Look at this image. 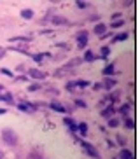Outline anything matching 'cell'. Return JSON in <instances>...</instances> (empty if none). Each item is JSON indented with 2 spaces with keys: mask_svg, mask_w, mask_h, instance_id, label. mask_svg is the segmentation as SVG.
I'll use <instances>...</instances> for the list:
<instances>
[{
  "mask_svg": "<svg viewBox=\"0 0 140 159\" xmlns=\"http://www.w3.org/2000/svg\"><path fill=\"white\" fill-rule=\"evenodd\" d=\"M26 159H44V154H42L39 149H33V150H30V152H28Z\"/></svg>",
  "mask_w": 140,
  "mask_h": 159,
  "instance_id": "16",
  "label": "cell"
},
{
  "mask_svg": "<svg viewBox=\"0 0 140 159\" xmlns=\"http://www.w3.org/2000/svg\"><path fill=\"white\" fill-rule=\"evenodd\" d=\"M2 91H4V86L0 84V94H2Z\"/></svg>",
  "mask_w": 140,
  "mask_h": 159,
  "instance_id": "44",
  "label": "cell"
},
{
  "mask_svg": "<svg viewBox=\"0 0 140 159\" xmlns=\"http://www.w3.org/2000/svg\"><path fill=\"white\" fill-rule=\"evenodd\" d=\"M123 126H124V129L133 131V129H135V121H133L131 117H128V116H126L124 119H123Z\"/></svg>",
  "mask_w": 140,
  "mask_h": 159,
  "instance_id": "12",
  "label": "cell"
},
{
  "mask_svg": "<svg viewBox=\"0 0 140 159\" xmlns=\"http://www.w3.org/2000/svg\"><path fill=\"white\" fill-rule=\"evenodd\" d=\"M42 35H49V33H53V30H49V28H46V30H42Z\"/></svg>",
  "mask_w": 140,
  "mask_h": 159,
  "instance_id": "37",
  "label": "cell"
},
{
  "mask_svg": "<svg viewBox=\"0 0 140 159\" xmlns=\"http://www.w3.org/2000/svg\"><path fill=\"white\" fill-rule=\"evenodd\" d=\"M33 16H35V14H33L32 9H23V11H21V18L26 19V21H28V19H33Z\"/></svg>",
  "mask_w": 140,
  "mask_h": 159,
  "instance_id": "24",
  "label": "cell"
},
{
  "mask_svg": "<svg viewBox=\"0 0 140 159\" xmlns=\"http://www.w3.org/2000/svg\"><path fill=\"white\" fill-rule=\"evenodd\" d=\"M98 19H100V16H91V18H89V21H98Z\"/></svg>",
  "mask_w": 140,
  "mask_h": 159,
  "instance_id": "40",
  "label": "cell"
},
{
  "mask_svg": "<svg viewBox=\"0 0 140 159\" xmlns=\"http://www.w3.org/2000/svg\"><path fill=\"white\" fill-rule=\"evenodd\" d=\"M112 19H117V18H121V12H114V14L110 16Z\"/></svg>",
  "mask_w": 140,
  "mask_h": 159,
  "instance_id": "38",
  "label": "cell"
},
{
  "mask_svg": "<svg viewBox=\"0 0 140 159\" xmlns=\"http://www.w3.org/2000/svg\"><path fill=\"white\" fill-rule=\"evenodd\" d=\"M96 54H95L93 51H91V49H86V51H84V54H82V58H81V60L84 61V63H93L95 60H96Z\"/></svg>",
  "mask_w": 140,
  "mask_h": 159,
  "instance_id": "10",
  "label": "cell"
},
{
  "mask_svg": "<svg viewBox=\"0 0 140 159\" xmlns=\"http://www.w3.org/2000/svg\"><path fill=\"white\" fill-rule=\"evenodd\" d=\"M126 25V19H117V21H112L110 23V28L116 30V28H121V26H124Z\"/></svg>",
  "mask_w": 140,
  "mask_h": 159,
  "instance_id": "26",
  "label": "cell"
},
{
  "mask_svg": "<svg viewBox=\"0 0 140 159\" xmlns=\"http://www.w3.org/2000/svg\"><path fill=\"white\" fill-rule=\"evenodd\" d=\"M77 133L81 136L88 135V122H77Z\"/></svg>",
  "mask_w": 140,
  "mask_h": 159,
  "instance_id": "19",
  "label": "cell"
},
{
  "mask_svg": "<svg viewBox=\"0 0 140 159\" xmlns=\"http://www.w3.org/2000/svg\"><path fill=\"white\" fill-rule=\"evenodd\" d=\"M107 124H109V128H117V126H121V119H117V117H110Z\"/></svg>",
  "mask_w": 140,
  "mask_h": 159,
  "instance_id": "27",
  "label": "cell"
},
{
  "mask_svg": "<svg viewBox=\"0 0 140 159\" xmlns=\"http://www.w3.org/2000/svg\"><path fill=\"white\" fill-rule=\"evenodd\" d=\"M107 28H109V26H107V25H105V23H102V21H98V23L95 25V28H93V32L96 33L98 37H102L103 33H107Z\"/></svg>",
  "mask_w": 140,
  "mask_h": 159,
  "instance_id": "11",
  "label": "cell"
},
{
  "mask_svg": "<svg viewBox=\"0 0 140 159\" xmlns=\"http://www.w3.org/2000/svg\"><path fill=\"white\" fill-rule=\"evenodd\" d=\"M119 98H121V91H119V89H114V91L109 94V98H107V100L112 103V105H114V103L119 102Z\"/></svg>",
  "mask_w": 140,
  "mask_h": 159,
  "instance_id": "14",
  "label": "cell"
},
{
  "mask_svg": "<svg viewBox=\"0 0 140 159\" xmlns=\"http://www.w3.org/2000/svg\"><path fill=\"white\" fill-rule=\"evenodd\" d=\"M26 75H28V77H32V79H35V80H44L47 77L46 72L39 70V68H28Z\"/></svg>",
  "mask_w": 140,
  "mask_h": 159,
  "instance_id": "5",
  "label": "cell"
},
{
  "mask_svg": "<svg viewBox=\"0 0 140 159\" xmlns=\"http://www.w3.org/2000/svg\"><path fill=\"white\" fill-rule=\"evenodd\" d=\"M63 122H65V126L68 128V131L72 133V135L77 133V122H75L72 117H63Z\"/></svg>",
  "mask_w": 140,
  "mask_h": 159,
  "instance_id": "8",
  "label": "cell"
},
{
  "mask_svg": "<svg viewBox=\"0 0 140 159\" xmlns=\"http://www.w3.org/2000/svg\"><path fill=\"white\" fill-rule=\"evenodd\" d=\"M133 157H135V156H133V152H131L130 149H126V147H124V149L119 152V157H117V159H133Z\"/></svg>",
  "mask_w": 140,
  "mask_h": 159,
  "instance_id": "20",
  "label": "cell"
},
{
  "mask_svg": "<svg viewBox=\"0 0 140 159\" xmlns=\"http://www.w3.org/2000/svg\"><path fill=\"white\" fill-rule=\"evenodd\" d=\"M114 159H117V157H114Z\"/></svg>",
  "mask_w": 140,
  "mask_h": 159,
  "instance_id": "46",
  "label": "cell"
},
{
  "mask_svg": "<svg viewBox=\"0 0 140 159\" xmlns=\"http://www.w3.org/2000/svg\"><path fill=\"white\" fill-rule=\"evenodd\" d=\"M88 37H89V33L86 32V30H81V32H77V35H75V40H77V47H79V49H84V47L88 46Z\"/></svg>",
  "mask_w": 140,
  "mask_h": 159,
  "instance_id": "4",
  "label": "cell"
},
{
  "mask_svg": "<svg viewBox=\"0 0 140 159\" xmlns=\"http://www.w3.org/2000/svg\"><path fill=\"white\" fill-rule=\"evenodd\" d=\"M2 140H4L5 145H9V147H16L18 145V135L12 129L5 128V129H2Z\"/></svg>",
  "mask_w": 140,
  "mask_h": 159,
  "instance_id": "1",
  "label": "cell"
},
{
  "mask_svg": "<svg viewBox=\"0 0 140 159\" xmlns=\"http://www.w3.org/2000/svg\"><path fill=\"white\" fill-rule=\"evenodd\" d=\"M75 5H77L79 9H86L89 4H88V2H82V0H77V2H75Z\"/></svg>",
  "mask_w": 140,
  "mask_h": 159,
  "instance_id": "33",
  "label": "cell"
},
{
  "mask_svg": "<svg viewBox=\"0 0 140 159\" xmlns=\"http://www.w3.org/2000/svg\"><path fill=\"white\" fill-rule=\"evenodd\" d=\"M30 58H32V60L35 61V63H42L46 56H44V52H37V54H32Z\"/></svg>",
  "mask_w": 140,
  "mask_h": 159,
  "instance_id": "28",
  "label": "cell"
},
{
  "mask_svg": "<svg viewBox=\"0 0 140 159\" xmlns=\"http://www.w3.org/2000/svg\"><path fill=\"white\" fill-rule=\"evenodd\" d=\"M107 147H110V149H112V147H116V143H114L112 140H107Z\"/></svg>",
  "mask_w": 140,
  "mask_h": 159,
  "instance_id": "39",
  "label": "cell"
},
{
  "mask_svg": "<svg viewBox=\"0 0 140 159\" xmlns=\"http://www.w3.org/2000/svg\"><path fill=\"white\" fill-rule=\"evenodd\" d=\"M114 114H116V107H114L112 103H107V107L100 110V116L105 117V119H110V117H114Z\"/></svg>",
  "mask_w": 140,
  "mask_h": 159,
  "instance_id": "7",
  "label": "cell"
},
{
  "mask_svg": "<svg viewBox=\"0 0 140 159\" xmlns=\"http://www.w3.org/2000/svg\"><path fill=\"white\" fill-rule=\"evenodd\" d=\"M5 56V49H0V58H4Z\"/></svg>",
  "mask_w": 140,
  "mask_h": 159,
  "instance_id": "42",
  "label": "cell"
},
{
  "mask_svg": "<svg viewBox=\"0 0 140 159\" xmlns=\"http://www.w3.org/2000/svg\"><path fill=\"white\" fill-rule=\"evenodd\" d=\"M65 89L68 91V93H72V91H75V86H74V80H68L65 84Z\"/></svg>",
  "mask_w": 140,
  "mask_h": 159,
  "instance_id": "32",
  "label": "cell"
},
{
  "mask_svg": "<svg viewBox=\"0 0 140 159\" xmlns=\"http://www.w3.org/2000/svg\"><path fill=\"white\" fill-rule=\"evenodd\" d=\"M93 89H95V91H100V89H103V88H102V82H96V84H93Z\"/></svg>",
  "mask_w": 140,
  "mask_h": 159,
  "instance_id": "36",
  "label": "cell"
},
{
  "mask_svg": "<svg viewBox=\"0 0 140 159\" xmlns=\"http://www.w3.org/2000/svg\"><path fill=\"white\" fill-rule=\"evenodd\" d=\"M75 142H79L81 147L84 149V152L89 156V157H93V159H100V152L96 150V147H95L93 143H89V142L86 140H79V138H75Z\"/></svg>",
  "mask_w": 140,
  "mask_h": 159,
  "instance_id": "2",
  "label": "cell"
},
{
  "mask_svg": "<svg viewBox=\"0 0 140 159\" xmlns=\"http://www.w3.org/2000/svg\"><path fill=\"white\" fill-rule=\"evenodd\" d=\"M11 42H32L30 35H18V37H11Z\"/></svg>",
  "mask_w": 140,
  "mask_h": 159,
  "instance_id": "17",
  "label": "cell"
},
{
  "mask_svg": "<svg viewBox=\"0 0 140 159\" xmlns=\"http://www.w3.org/2000/svg\"><path fill=\"white\" fill-rule=\"evenodd\" d=\"M116 142H117V143H119V145H121L123 149H124V147H126V138H124V136H123V135H117V136H116Z\"/></svg>",
  "mask_w": 140,
  "mask_h": 159,
  "instance_id": "30",
  "label": "cell"
},
{
  "mask_svg": "<svg viewBox=\"0 0 140 159\" xmlns=\"http://www.w3.org/2000/svg\"><path fill=\"white\" fill-rule=\"evenodd\" d=\"M47 107L51 108L53 112H58V114H67V112H68L65 105H61V103H60V102H56V100L49 102V103H47Z\"/></svg>",
  "mask_w": 140,
  "mask_h": 159,
  "instance_id": "6",
  "label": "cell"
},
{
  "mask_svg": "<svg viewBox=\"0 0 140 159\" xmlns=\"http://www.w3.org/2000/svg\"><path fill=\"white\" fill-rule=\"evenodd\" d=\"M51 23L54 25V26H63V25H68V21H67L63 16H53Z\"/></svg>",
  "mask_w": 140,
  "mask_h": 159,
  "instance_id": "15",
  "label": "cell"
},
{
  "mask_svg": "<svg viewBox=\"0 0 140 159\" xmlns=\"http://www.w3.org/2000/svg\"><path fill=\"white\" fill-rule=\"evenodd\" d=\"M39 89H40V84H39V82L28 86V91H30V93H35V91H39Z\"/></svg>",
  "mask_w": 140,
  "mask_h": 159,
  "instance_id": "31",
  "label": "cell"
},
{
  "mask_svg": "<svg viewBox=\"0 0 140 159\" xmlns=\"http://www.w3.org/2000/svg\"><path fill=\"white\" fill-rule=\"evenodd\" d=\"M0 102L7 103V105H14V98H12V94H11V93H4V94H0Z\"/></svg>",
  "mask_w": 140,
  "mask_h": 159,
  "instance_id": "22",
  "label": "cell"
},
{
  "mask_svg": "<svg viewBox=\"0 0 140 159\" xmlns=\"http://www.w3.org/2000/svg\"><path fill=\"white\" fill-rule=\"evenodd\" d=\"M74 86L75 88H79V89H84V88H88L89 86V82L88 80H82V79H77V80H74Z\"/></svg>",
  "mask_w": 140,
  "mask_h": 159,
  "instance_id": "25",
  "label": "cell"
},
{
  "mask_svg": "<svg viewBox=\"0 0 140 159\" xmlns=\"http://www.w3.org/2000/svg\"><path fill=\"white\" fill-rule=\"evenodd\" d=\"M130 108H131V103H123V105H121V107H119V108H117V110H116V112H119V114H121V116H128V112H130Z\"/></svg>",
  "mask_w": 140,
  "mask_h": 159,
  "instance_id": "23",
  "label": "cell"
},
{
  "mask_svg": "<svg viewBox=\"0 0 140 159\" xmlns=\"http://www.w3.org/2000/svg\"><path fill=\"white\" fill-rule=\"evenodd\" d=\"M0 159H4V152L2 150H0Z\"/></svg>",
  "mask_w": 140,
  "mask_h": 159,
  "instance_id": "45",
  "label": "cell"
},
{
  "mask_svg": "<svg viewBox=\"0 0 140 159\" xmlns=\"http://www.w3.org/2000/svg\"><path fill=\"white\" fill-rule=\"evenodd\" d=\"M0 74H4V75H7V77H14V74L9 70V68H0Z\"/></svg>",
  "mask_w": 140,
  "mask_h": 159,
  "instance_id": "34",
  "label": "cell"
},
{
  "mask_svg": "<svg viewBox=\"0 0 140 159\" xmlns=\"http://www.w3.org/2000/svg\"><path fill=\"white\" fill-rule=\"evenodd\" d=\"M74 103H75V107H77V108H86V107H88V103L84 102V100H81V98H77Z\"/></svg>",
  "mask_w": 140,
  "mask_h": 159,
  "instance_id": "29",
  "label": "cell"
},
{
  "mask_svg": "<svg viewBox=\"0 0 140 159\" xmlns=\"http://www.w3.org/2000/svg\"><path fill=\"white\" fill-rule=\"evenodd\" d=\"M56 47H61V49H65V51H67V49H70V46H68V44H65V42H58V44H56Z\"/></svg>",
  "mask_w": 140,
  "mask_h": 159,
  "instance_id": "35",
  "label": "cell"
},
{
  "mask_svg": "<svg viewBox=\"0 0 140 159\" xmlns=\"http://www.w3.org/2000/svg\"><path fill=\"white\" fill-rule=\"evenodd\" d=\"M102 74L105 75V77H110V75H114V74H116V65H114V63L107 65V66H105V68L102 70Z\"/></svg>",
  "mask_w": 140,
  "mask_h": 159,
  "instance_id": "18",
  "label": "cell"
},
{
  "mask_svg": "<svg viewBox=\"0 0 140 159\" xmlns=\"http://www.w3.org/2000/svg\"><path fill=\"white\" fill-rule=\"evenodd\" d=\"M39 105H40L39 102H21V103H16V107H18L21 112H26V114H33L39 108Z\"/></svg>",
  "mask_w": 140,
  "mask_h": 159,
  "instance_id": "3",
  "label": "cell"
},
{
  "mask_svg": "<svg viewBox=\"0 0 140 159\" xmlns=\"http://www.w3.org/2000/svg\"><path fill=\"white\" fill-rule=\"evenodd\" d=\"M5 112H7V110H5V108H0V116H4Z\"/></svg>",
  "mask_w": 140,
  "mask_h": 159,
  "instance_id": "43",
  "label": "cell"
},
{
  "mask_svg": "<svg viewBox=\"0 0 140 159\" xmlns=\"http://www.w3.org/2000/svg\"><path fill=\"white\" fill-rule=\"evenodd\" d=\"M128 37H130V33H128V32L117 33V35H114V37H112V44H116V42H124V40H128Z\"/></svg>",
  "mask_w": 140,
  "mask_h": 159,
  "instance_id": "13",
  "label": "cell"
},
{
  "mask_svg": "<svg viewBox=\"0 0 140 159\" xmlns=\"http://www.w3.org/2000/svg\"><path fill=\"white\" fill-rule=\"evenodd\" d=\"M110 35H112V33H103V35H102V37H100V39H109V37H110Z\"/></svg>",
  "mask_w": 140,
  "mask_h": 159,
  "instance_id": "41",
  "label": "cell"
},
{
  "mask_svg": "<svg viewBox=\"0 0 140 159\" xmlns=\"http://www.w3.org/2000/svg\"><path fill=\"white\" fill-rule=\"evenodd\" d=\"M116 86H117V80L112 79V77H105L102 82V88L107 89V91H112V88H116Z\"/></svg>",
  "mask_w": 140,
  "mask_h": 159,
  "instance_id": "9",
  "label": "cell"
},
{
  "mask_svg": "<svg viewBox=\"0 0 140 159\" xmlns=\"http://www.w3.org/2000/svg\"><path fill=\"white\" fill-rule=\"evenodd\" d=\"M110 51H112V47L110 46H103L102 49H100V60H107L109 58V54H110Z\"/></svg>",
  "mask_w": 140,
  "mask_h": 159,
  "instance_id": "21",
  "label": "cell"
}]
</instances>
